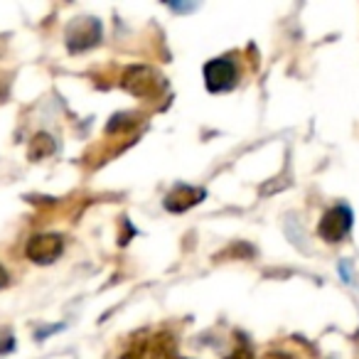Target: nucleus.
Segmentation results:
<instances>
[{
    "mask_svg": "<svg viewBox=\"0 0 359 359\" xmlns=\"http://www.w3.org/2000/svg\"><path fill=\"white\" fill-rule=\"evenodd\" d=\"M202 197H205V190H200V187L177 185L168 197H165V210L168 212H185V210H190V207L200 205Z\"/></svg>",
    "mask_w": 359,
    "mask_h": 359,
    "instance_id": "obj_7",
    "label": "nucleus"
},
{
    "mask_svg": "<svg viewBox=\"0 0 359 359\" xmlns=\"http://www.w3.org/2000/svg\"><path fill=\"white\" fill-rule=\"evenodd\" d=\"M226 359H254V354H251V349L239 347V349H234V352H231Z\"/></svg>",
    "mask_w": 359,
    "mask_h": 359,
    "instance_id": "obj_9",
    "label": "nucleus"
},
{
    "mask_svg": "<svg viewBox=\"0 0 359 359\" xmlns=\"http://www.w3.org/2000/svg\"><path fill=\"white\" fill-rule=\"evenodd\" d=\"M8 283V273H6V269H3V266H0V288H3V285Z\"/></svg>",
    "mask_w": 359,
    "mask_h": 359,
    "instance_id": "obj_11",
    "label": "nucleus"
},
{
    "mask_svg": "<svg viewBox=\"0 0 359 359\" xmlns=\"http://www.w3.org/2000/svg\"><path fill=\"white\" fill-rule=\"evenodd\" d=\"M165 86L163 76L150 67H130L123 74V89L135 96H155Z\"/></svg>",
    "mask_w": 359,
    "mask_h": 359,
    "instance_id": "obj_3",
    "label": "nucleus"
},
{
    "mask_svg": "<svg viewBox=\"0 0 359 359\" xmlns=\"http://www.w3.org/2000/svg\"><path fill=\"white\" fill-rule=\"evenodd\" d=\"M52 150H55V143H52V138L45 133L37 135L35 143H32V155H35V158H42V155L52 153Z\"/></svg>",
    "mask_w": 359,
    "mask_h": 359,
    "instance_id": "obj_8",
    "label": "nucleus"
},
{
    "mask_svg": "<svg viewBox=\"0 0 359 359\" xmlns=\"http://www.w3.org/2000/svg\"><path fill=\"white\" fill-rule=\"evenodd\" d=\"M101 40V25L94 18H76L67 30V47L72 52H84Z\"/></svg>",
    "mask_w": 359,
    "mask_h": 359,
    "instance_id": "obj_6",
    "label": "nucleus"
},
{
    "mask_svg": "<svg viewBox=\"0 0 359 359\" xmlns=\"http://www.w3.org/2000/svg\"><path fill=\"white\" fill-rule=\"evenodd\" d=\"M239 79V69H236L234 60L229 57H217V60L205 65V84L210 91H229Z\"/></svg>",
    "mask_w": 359,
    "mask_h": 359,
    "instance_id": "obj_5",
    "label": "nucleus"
},
{
    "mask_svg": "<svg viewBox=\"0 0 359 359\" xmlns=\"http://www.w3.org/2000/svg\"><path fill=\"white\" fill-rule=\"evenodd\" d=\"M121 359H177V352L168 332H143L128 344Z\"/></svg>",
    "mask_w": 359,
    "mask_h": 359,
    "instance_id": "obj_1",
    "label": "nucleus"
},
{
    "mask_svg": "<svg viewBox=\"0 0 359 359\" xmlns=\"http://www.w3.org/2000/svg\"><path fill=\"white\" fill-rule=\"evenodd\" d=\"M264 359H290L288 354H280V352H269Z\"/></svg>",
    "mask_w": 359,
    "mask_h": 359,
    "instance_id": "obj_10",
    "label": "nucleus"
},
{
    "mask_svg": "<svg viewBox=\"0 0 359 359\" xmlns=\"http://www.w3.org/2000/svg\"><path fill=\"white\" fill-rule=\"evenodd\" d=\"M349 229H352V210H349L347 205L330 207V210L323 215L320 226H318L320 236H323L325 241H330V244L342 241L344 236L349 234Z\"/></svg>",
    "mask_w": 359,
    "mask_h": 359,
    "instance_id": "obj_2",
    "label": "nucleus"
},
{
    "mask_svg": "<svg viewBox=\"0 0 359 359\" xmlns=\"http://www.w3.org/2000/svg\"><path fill=\"white\" fill-rule=\"evenodd\" d=\"M65 251V239L60 234H35L25 246V254L32 264H55Z\"/></svg>",
    "mask_w": 359,
    "mask_h": 359,
    "instance_id": "obj_4",
    "label": "nucleus"
}]
</instances>
